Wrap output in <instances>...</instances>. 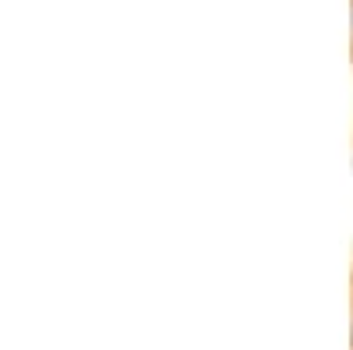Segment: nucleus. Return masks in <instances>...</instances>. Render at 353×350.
<instances>
[{"instance_id": "1", "label": "nucleus", "mask_w": 353, "mask_h": 350, "mask_svg": "<svg viewBox=\"0 0 353 350\" xmlns=\"http://www.w3.org/2000/svg\"><path fill=\"white\" fill-rule=\"evenodd\" d=\"M350 50H353V0H350Z\"/></svg>"}, {"instance_id": "2", "label": "nucleus", "mask_w": 353, "mask_h": 350, "mask_svg": "<svg viewBox=\"0 0 353 350\" xmlns=\"http://www.w3.org/2000/svg\"><path fill=\"white\" fill-rule=\"evenodd\" d=\"M350 347H353V326H350Z\"/></svg>"}]
</instances>
